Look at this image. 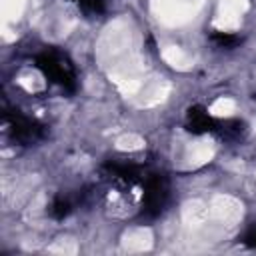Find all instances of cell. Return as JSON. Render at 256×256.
<instances>
[{
	"label": "cell",
	"instance_id": "1",
	"mask_svg": "<svg viewBox=\"0 0 256 256\" xmlns=\"http://www.w3.org/2000/svg\"><path fill=\"white\" fill-rule=\"evenodd\" d=\"M202 0H154V8L158 18L170 24H180L192 18L196 6Z\"/></svg>",
	"mask_w": 256,
	"mask_h": 256
},
{
	"label": "cell",
	"instance_id": "2",
	"mask_svg": "<svg viewBox=\"0 0 256 256\" xmlns=\"http://www.w3.org/2000/svg\"><path fill=\"white\" fill-rule=\"evenodd\" d=\"M246 10H248V0H220V12L214 20V26L222 32L236 30Z\"/></svg>",
	"mask_w": 256,
	"mask_h": 256
},
{
	"label": "cell",
	"instance_id": "3",
	"mask_svg": "<svg viewBox=\"0 0 256 256\" xmlns=\"http://www.w3.org/2000/svg\"><path fill=\"white\" fill-rule=\"evenodd\" d=\"M208 214L220 224H232L242 216V204L232 196H216L208 206Z\"/></svg>",
	"mask_w": 256,
	"mask_h": 256
},
{
	"label": "cell",
	"instance_id": "4",
	"mask_svg": "<svg viewBox=\"0 0 256 256\" xmlns=\"http://www.w3.org/2000/svg\"><path fill=\"white\" fill-rule=\"evenodd\" d=\"M122 246L128 252H144L152 246V232L148 228H132L124 234Z\"/></svg>",
	"mask_w": 256,
	"mask_h": 256
},
{
	"label": "cell",
	"instance_id": "5",
	"mask_svg": "<svg viewBox=\"0 0 256 256\" xmlns=\"http://www.w3.org/2000/svg\"><path fill=\"white\" fill-rule=\"evenodd\" d=\"M162 58L176 70H188L192 66V58L178 46H168L162 50Z\"/></svg>",
	"mask_w": 256,
	"mask_h": 256
},
{
	"label": "cell",
	"instance_id": "6",
	"mask_svg": "<svg viewBox=\"0 0 256 256\" xmlns=\"http://www.w3.org/2000/svg\"><path fill=\"white\" fill-rule=\"evenodd\" d=\"M26 8V0H2L0 4V16H2V26L6 28L10 22H16Z\"/></svg>",
	"mask_w": 256,
	"mask_h": 256
},
{
	"label": "cell",
	"instance_id": "7",
	"mask_svg": "<svg viewBox=\"0 0 256 256\" xmlns=\"http://www.w3.org/2000/svg\"><path fill=\"white\" fill-rule=\"evenodd\" d=\"M214 156V146L212 142H194L190 146V162L192 164H204Z\"/></svg>",
	"mask_w": 256,
	"mask_h": 256
},
{
	"label": "cell",
	"instance_id": "8",
	"mask_svg": "<svg viewBox=\"0 0 256 256\" xmlns=\"http://www.w3.org/2000/svg\"><path fill=\"white\" fill-rule=\"evenodd\" d=\"M236 112V102L232 98H218L210 106V114L214 116H232Z\"/></svg>",
	"mask_w": 256,
	"mask_h": 256
},
{
	"label": "cell",
	"instance_id": "9",
	"mask_svg": "<svg viewBox=\"0 0 256 256\" xmlns=\"http://www.w3.org/2000/svg\"><path fill=\"white\" fill-rule=\"evenodd\" d=\"M144 146V140L138 136V134H126V136H120L116 140V148L118 150H140Z\"/></svg>",
	"mask_w": 256,
	"mask_h": 256
},
{
	"label": "cell",
	"instance_id": "10",
	"mask_svg": "<svg viewBox=\"0 0 256 256\" xmlns=\"http://www.w3.org/2000/svg\"><path fill=\"white\" fill-rule=\"evenodd\" d=\"M50 250H52V252H64V254H74V252H76V244H74L72 240H64V238H62V240H58V242H56V244H54V246H52Z\"/></svg>",
	"mask_w": 256,
	"mask_h": 256
}]
</instances>
